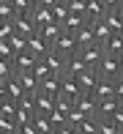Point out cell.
Instances as JSON below:
<instances>
[{
    "instance_id": "cell-1",
    "label": "cell",
    "mask_w": 123,
    "mask_h": 134,
    "mask_svg": "<svg viewBox=\"0 0 123 134\" xmlns=\"http://www.w3.org/2000/svg\"><path fill=\"white\" fill-rule=\"evenodd\" d=\"M96 74H98V80H107V82L120 80V74H123V60H120V58H112V55H104V58L98 60V66H96Z\"/></svg>"
},
{
    "instance_id": "cell-2",
    "label": "cell",
    "mask_w": 123,
    "mask_h": 134,
    "mask_svg": "<svg viewBox=\"0 0 123 134\" xmlns=\"http://www.w3.org/2000/svg\"><path fill=\"white\" fill-rule=\"evenodd\" d=\"M33 115H36V101H33V96H22V99L16 101V115H14L16 126H19V123H30Z\"/></svg>"
},
{
    "instance_id": "cell-3",
    "label": "cell",
    "mask_w": 123,
    "mask_h": 134,
    "mask_svg": "<svg viewBox=\"0 0 123 134\" xmlns=\"http://www.w3.org/2000/svg\"><path fill=\"white\" fill-rule=\"evenodd\" d=\"M52 49L60 52L63 58H69V55H77L79 52V44H77V38H74V33H60L58 41L52 44Z\"/></svg>"
},
{
    "instance_id": "cell-4",
    "label": "cell",
    "mask_w": 123,
    "mask_h": 134,
    "mask_svg": "<svg viewBox=\"0 0 123 134\" xmlns=\"http://www.w3.org/2000/svg\"><path fill=\"white\" fill-rule=\"evenodd\" d=\"M79 58L85 60V66H88V69H96V66H98V60L104 58V47H101V44L79 47Z\"/></svg>"
},
{
    "instance_id": "cell-5",
    "label": "cell",
    "mask_w": 123,
    "mask_h": 134,
    "mask_svg": "<svg viewBox=\"0 0 123 134\" xmlns=\"http://www.w3.org/2000/svg\"><path fill=\"white\" fill-rule=\"evenodd\" d=\"M74 107L82 109L88 118H98V101L93 99V93H79L77 101H74Z\"/></svg>"
},
{
    "instance_id": "cell-6",
    "label": "cell",
    "mask_w": 123,
    "mask_h": 134,
    "mask_svg": "<svg viewBox=\"0 0 123 134\" xmlns=\"http://www.w3.org/2000/svg\"><path fill=\"white\" fill-rule=\"evenodd\" d=\"M79 93H82V88H79L77 77H69V74L60 77V93H58V96H66V99L77 101V96H79Z\"/></svg>"
},
{
    "instance_id": "cell-7",
    "label": "cell",
    "mask_w": 123,
    "mask_h": 134,
    "mask_svg": "<svg viewBox=\"0 0 123 134\" xmlns=\"http://www.w3.org/2000/svg\"><path fill=\"white\" fill-rule=\"evenodd\" d=\"M36 55L30 52V49H22V52H16L14 55V60H11V63H14V74H19V71H30L36 66Z\"/></svg>"
},
{
    "instance_id": "cell-8",
    "label": "cell",
    "mask_w": 123,
    "mask_h": 134,
    "mask_svg": "<svg viewBox=\"0 0 123 134\" xmlns=\"http://www.w3.org/2000/svg\"><path fill=\"white\" fill-rule=\"evenodd\" d=\"M27 49L33 52L36 58H44V55H47L49 49H52V44H47V38L38 33V30H36L33 36H27Z\"/></svg>"
},
{
    "instance_id": "cell-9",
    "label": "cell",
    "mask_w": 123,
    "mask_h": 134,
    "mask_svg": "<svg viewBox=\"0 0 123 134\" xmlns=\"http://www.w3.org/2000/svg\"><path fill=\"white\" fill-rule=\"evenodd\" d=\"M41 60H44V66H47V69H49V74H63V66H66V58H63V55H60V52H55V49H49L47 55H44V58H41Z\"/></svg>"
},
{
    "instance_id": "cell-10",
    "label": "cell",
    "mask_w": 123,
    "mask_h": 134,
    "mask_svg": "<svg viewBox=\"0 0 123 134\" xmlns=\"http://www.w3.org/2000/svg\"><path fill=\"white\" fill-rule=\"evenodd\" d=\"M107 11L109 8L101 3V0H88V5H85V19L88 22H101Z\"/></svg>"
},
{
    "instance_id": "cell-11",
    "label": "cell",
    "mask_w": 123,
    "mask_h": 134,
    "mask_svg": "<svg viewBox=\"0 0 123 134\" xmlns=\"http://www.w3.org/2000/svg\"><path fill=\"white\" fill-rule=\"evenodd\" d=\"M33 101H36V115H49L55 109V99L47 96L44 90H36V93H33Z\"/></svg>"
},
{
    "instance_id": "cell-12",
    "label": "cell",
    "mask_w": 123,
    "mask_h": 134,
    "mask_svg": "<svg viewBox=\"0 0 123 134\" xmlns=\"http://www.w3.org/2000/svg\"><path fill=\"white\" fill-rule=\"evenodd\" d=\"M85 69H88V66H85V60L79 58V52H77V55H69V58H66L63 74H69V77H79ZM63 74H60V77H63Z\"/></svg>"
},
{
    "instance_id": "cell-13",
    "label": "cell",
    "mask_w": 123,
    "mask_h": 134,
    "mask_svg": "<svg viewBox=\"0 0 123 134\" xmlns=\"http://www.w3.org/2000/svg\"><path fill=\"white\" fill-rule=\"evenodd\" d=\"M77 82H79V88H82V93H93V88L98 85V74H96V69H85L82 74L77 77Z\"/></svg>"
},
{
    "instance_id": "cell-14",
    "label": "cell",
    "mask_w": 123,
    "mask_h": 134,
    "mask_svg": "<svg viewBox=\"0 0 123 134\" xmlns=\"http://www.w3.org/2000/svg\"><path fill=\"white\" fill-rule=\"evenodd\" d=\"M104 22H107L109 33H120L123 36V14H120V8H109L104 14Z\"/></svg>"
},
{
    "instance_id": "cell-15",
    "label": "cell",
    "mask_w": 123,
    "mask_h": 134,
    "mask_svg": "<svg viewBox=\"0 0 123 134\" xmlns=\"http://www.w3.org/2000/svg\"><path fill=\"white\" fill-rule=\"evenodd\" d=\"M104 55H112V58H120V52H123V36L120 33H112L107 41H104Z\"/></svg>"
},
{
    "instance_id": "cell-16",
    "label": "cell",
    "mask_w": 123,
    "mask_h": 134,
    "mask_svg": "<svg viewBox=\"0 0 123 134\" xmlns=\"http://www.w3.org/2000/svg\"><path fill=\"white\" fill-rule=\"evenodd\" d=\"M14 27H16V33L19 36H25V38H27V36H33L36 30V22H33V16H14Z\"/></svg>"
},
{
    "instance_id": "cell-17",
    "label": "cell",
    "mask_w": 123,
    "mask_h": 134,
    "mask_svg": "<svg viewBox=\"0 0 123 134\" xmlns=\"http://www.w3.org/2000/svg\"><path fill=\"white\" fill-rule=\"evenodd\" d=\"M85 22H88V19H85L82 14H71V11H69V16L60 22V30H63V33H77V30L82 27Z\"/></svg>"
},
{
    "instance_id": "cell-18",
    "label": "cell",
    "mask_w": 123,
    "mask_h": 134,
    "mask_svg": "<svg viewBox=\"0 0 123 134\" xmlns=\"http://www.w3.org/2000/svg\"><path fill=\"white\" fill-rule=\"evenodd\" d=\"M22 96H27V93H25V88L19 85V80H16V74H14L11 80H5V99H11V101H19Z\"/></svg>"
},
{
    "instance_id": "cell-19",
    "label": "cell",
    "mask_w": 123,
    "mask_h": 134,
    "mask_svg": "<svg viewBox=\"0 0 123 134\" xmlns=\"http://www.w3.org/2000/svg\"><path fill=\"white\" fill-rule=\"evenodd\" d=\"M38 90H44L47 96H52V99H55V96L60 93V77H58V74H49L47 80L38 82Z\"/></svg>"
},
{
    "instance_id": "cell-20",
    "label": "cell",
    "mask_w": 123,
    "mask_h": 134,
    "mask_svg": "<svg viewBox=\"0 0 123 134\" xmlns=\"http://www.w3.org/2000/svg\"><path fill=\"white\" fill-rule=\"evenodd\" d=\"M74 38H77V44L79 47H88V44H96V38H93V22H85L82 27L74 33Z\"/></svg>"
},
{
    "instance_id": "cell-21",
    "label": "cell",
    "mask_w": 123,
    "mask_h": 134,
    "mask_svg": "<svg viewBox=\"0 0 123 134\" xmlns=\"http://www.w3.org/2000/svg\"><path fill=\"white\" fill-rule=\"evenodd\" d=\"M16 80H19V85L25 88V93H27V96H33L36 90H38V80L33 77V71H19Z\"/></svg>"
},
{
    "instance_id": "cell-22",
    "label": "cell",
    "mask_w": 123,
    "mask_h": 134,
    "mask_svg": "<svg viewBox=\"0 0 123 134\" xmlns=\"http://www.w3.org/2000/svg\"><path fill=\"white\" fill-rule=\"evenodd\" d=\"M118 107H120V104H118L115 96H112V99H101V101H98V118H112V112H115Z\"/></svg>"
},
{
    "instance_id": "cell-23",
    "label": "cell",
    "mask_w": 123,
    "mask_h": 134,
    "mask_svg": "<svg viewBox=\"0 0 123 134\" xmlns=\"http://www.w3.org/2000/svg\"><path fill=\"white\" fill-rule=\"evenodd\" d=\"M30 16H33L36 27H44V25H52V22H55L49 8H33V14H30Z\"/></svg>"
},
{
    "instance_id": "cell-24",
    "label": "cell",
    "mask_w": 123,
    "mask_h": 134,
    "mask_svg": "<svg viewBox=\"0 0 123 134\" xmlns=\"http://www.w3.org/2000/svg\"><path fill=\"white\" fill-rule=\"evenodd\" d=\"M93 99H96V101H101V99H112V82L98 80V85L93 88Z\"/></svg>"
},
{
    "instance_id": "cell-25",
    "label": "cell",
    "mask_w": 123,
    "mask_h": 134,
    "mask_svg": "<svg viewBox=\"0 0 123 134\" xmlns=\"http://www.w3.org/2000/svg\"><path fill=\"white\" fill-rule=\"evenodd\" d=\"M38 33L47 38V44H55V41H58V36L63 33V30H60V25H58V22H52V25H44V27H38Z\"/></svg>"
},
{
    "instance_id": "cell-26",
    "label": "cell",
    "mask_w": 123,
    "mask_h": 134,
    "mask_svg": "<svg viewBox=\"0 0 123 134\" xmlns=\"http://www.w3.org/2000/svg\"><path fill=\"white\" fill-rule=\"evenodd\" d=\"M33 126L38 134H55L52 123H49V115H33Z\"/></svg>"
},
{
    "instance_id": "cell-27",
    "label": "cell",
    "mask_w": 123,
    "mask_h": 134,
    "mask_svg": "<svg viewBox=\"0 0 123 134\" xmlns=\"http://www.w3.org/2000/svg\"><path fill=\"white\" fill-rule=\"evenodd\" d=\"M109 36H112V33H109V27H107V22H104V19H101V22H93V38H96V44H104Z\"/></svg>"
},
{
    "instance_id": "cell-28",
    "label": "cell",
    "mask_w": 123,
    "mask_h": 134,
    "mask_svg": "<svg viewBox=\"0 0 123 134\" xmlns=\"http://www.w3.org/2000/svg\"><path fill=\"white\" fill-rule=\"evenodd\" d=\"M49 11H52V19L58 22V25L66 19V16H69V5H66V3H60V0H55V3L49 5Z\"/></svg>"
},
{
    "instance_id": "cell-29",
    "label": "cell",
    "mask_w": 123,
    "mask_h": 134,
    "mask_svg": "<svg viewBox=\"0 0 123 134\" xmlns=\"http://www.w3.org/2000/svg\"><path fill=\"white\" fill-rule=\"evenodd\" d=\"M14 3V11H16V16H30L33 14V0H11Z\"/></svg>"
},
{
    "instance_id": "cell-30",
    "label": "cell",
    "mask_w": 123,
    "mask_h": 134,
    "mask_svg": "<svg viewBox=\"0 0 123 134\" xmlns=\"http://www.w3.org/2000/svg\"><path fill=\"white\" fill-rule=\"evenodd\" d=\"M14 16H16L14 3H11V0H0V22H11Z\"/></svg>"
},
{
    "instance_id": "cell-31",
    "label": "cell",
    "mask_w": 123,
    "mask_h": 134,
    "mask_svg": "<svg viewBox=\"0 0 123 134\" xmlns=\"http://www.w3.org/2000/svg\"><path fill=\"white\" fill-rule=\"evenodd\" d=\"M77 131L79 134H98V118H85L77 126Z\"/></svg>"
},
{
    "instance_id": "cell-32",
    "label": "cell",
    "mask_w": 123,
    "mask_h": 134,
    "mask_svg": "<svg viewBox=\"0 0 123 134\" xmlns=\"http://www.w3.org/2000/svg\"><path fill=\"white\" fill-rule=\"evenodd\" d=\"M85 118H88V115H85V112H82V109H77V107H71V109H69V112H66V120H69V126H74V129H77V126H79V123H82V120H85Z\"/></svg>"
},
{
    "instance_id": "cell-33",
    "label": "cell",
    "mask_w": 123,
    "mask_h": 134,
    "mask_svg": "<svg viewBox=\"0 0 123 134\" xmlns=\"http://www.w3.org/2000/svg\"><path fill=\"white\" fill-rule=\"evenodd\" d=\"M49 123H52V129H55V131H58V129H60V126H66V123H69V120H66V112H60V109H58V107H55V109H52V112H49Z\"/></svg>"
},
{
    "instance_id": "cell-34",
    "label": "cell",
    "mask_w": 123,
    "mask_h": 134,
    "mask_svg": "<svg viewBox=\"0 0 123 134\" xmlns=\"http://www.w3.org/2000/svg\"><path fill=\"white\" fill-rule=\"evenodd\" d=\"M14 115H16V101L3 99L0 101V118H14Z\"/></svg>"
},
{
    "instance_id": "cell-35",
    "label": "cell",
    "mask_w": 123,
    "mask_h": 134,
    "mask_svg": "<svg viewBox=\"0 0 123 134\" xmlns=\"http://www.w3.org/2000/svg\"><path fill=\"white\" fill-rule=\"evenodd\" d=\"M98 134H118V126L112 123V118H98Z\"/></svg>"
},
{
    "instance_id": "cell-36",
    "label": "cell",
    "mask_w": 123,
    "mask_h": 134,
    "mask_svg": "<svg viewBox=\"0 0 123 134\" xmlns=\"http://www.w3.org/2000/svg\"><path fill=\"white\" fill-rule=\"evenodd\" d=\"M11 77H14V63H11V60H3V58H0V82L11 80Z\"/></svg>"
},
{
    "instance_id": "cell-37",
    "label": "cell",
    "mask_w": 123,
    "mask_h": 134,
    "mask_svg": "<svg viewBox=\"0 0 123 134\" xmlns=\"http://www.w3.org/2000/svg\"><path fill=\"white\" fill-rule=\"evenodd\" d=\"M14 33H16V27H14V19H11V22H0V41H8Z\"/></svg>"
},
{
    "instance_id": "cell-38",
    "label": "cell",
    "mask_w": 123,
    "mask_h": 134,
    "mask_svg": "<svg viewBox=\"0 0 123 134\" xmlns=\"http://www.w3.org/2000/svg\"><path fill=\"white\" fill-rule=\"evenodd\" d=\"M8 44L14 47V52H22V49H27V38H25V36H19V33H14L8 38Z\"/></svg>"
},
{
    "instance_id": "cell-39",
    "label": "cell",
    "mask_w": 123,
    "mask_h": 134,
    "mask_svg": "<svg viewBox=\"0 0 123 134\" xmlns=\"http://www.w3.org/2000/svg\"><path fill=\"white\" fill-rule=\"evenodd\" d=\"M66 5H69L71 14H82L85 16V5H88V0H66Z\"/></svg>"
},
{
    "instance_id": "cell-40",
    "label": "cell",
    "mask_w": 123,
    "mask_h": 134,
    "mask_svg": "<svg viewBox=\"0 0 123 134\" xmlns=\"http://www.w3.org/2000/svg\"><path fill=\"white\" fill-rule=\"evenodd\" d=\"M14 47H11L8 44V41H0V58H3V60H14Z\"/></svg>"
},
{
    "instance_id": "cell-41",
    "label": "cell",
    "mask_w": 123,
    "mask_h": 134,
    "mask_svg": "<svg viewBox=\"0 0 123 134\" xmlns=\"http://www.w3.org/2000/svg\"><path fill=\"white\" fill-rule=\"evenodd\" d=\"M112 96L118 99V104H123V77L112 82Z\"/></svg>"
},
{
    "instance_id": "cell-42",
    "label": "cell",
    "mask_w": 123,
    "mask_h": 134,
    "mask_svg": "<svg viewBox=\"0 0 123 134\" xmlns=\"http://www.w3.org/2000/svg\"><path fill=\"white\" fill-rule=\"evenodd\" d=\"M16 134H38V131H36L33 120H30V123H19V126H16Z\"/></svg>"
},
{
    "instance_id": "cell-43",
    "label": "cell",
    "mask_w": 123,
    "mask_h": 134,
    "mask_svg": "<svg viewBox=\"0 0 123 134\" xmlns=\"http://www.w3.org/2000/svg\"><path fill=\"white\" fill-rule=\"evenodd\" d=\"M112 123L118 126V129H123V104H120V107L112 112Z\"/></svg>"
},
{
    "instance_id": "cell-44",
    "label": "cell",
    "mask_w": 123,
    "mask_h": 134,
    "mask_svg": "<svg viewBox=\"0 0 123 134\" xmlns=\"http://www.w3.org/2000/svg\"><path fill=\"white\" fill-rule=\"evenodd\" d=\"M58 134H79V131L74 129V126H69V123H66V126H60V129H58Z\"/></svg>"
},
{
    "instance_id": "cell-45",
    "label": "cell",
    "mask_w": 123,
    "mask_h": 134,
    "mask_svg": "<svg viewBox=\"0 0 123 134\" xmlns=\"http://www.w3.org/2000/svg\"><path fill=\"white\" fill-rule=\"evenodd\" d=\"M52 3H55V0H33V5H36V8H49Z\"/></svg>"
},
{
    "instance_id": "cell-46",
    "label": "cell",
    "mask_w": 123,
    "mask_h": 134,
    "mask_svg": "<svg viewBox=\"0 0 123 134\" xmlns=\"http://www.w3.org/2000/svg\"><path fill=\"white\" fill-rule=\"evenodd\" d=\"M101 3L107 5V8H118V5H120V0H101Z\"/></svg>"
},
{
    "instance_id": "cell-47",
    "label": "cell",
    "mask_w": 123,
    "mask_h": 134,
    "mask_svg": "<svg viewBox=\"0 0 123 134\" xmlns=\"http://www.w3.org/2000/svg\"><path fill=\"white\" fill-rule=\"evenodd\" d=\"M5 99V82H0V101Z\"/></svg>"
},
{
    "instance_id": "cell-48",
    "label": "cell",
    "mask_w": 123,
    "mask_h": 134,
    "mask_svg": "<svg viewBox=\"0 0 123 134\" xmlns=\"http://www.w3.org/2000/svg\"><path fill=\"white\" fill-rule=\"evenodd\" d=\"M118 134H123V129H118Z\"/></svg>"
},
{
    "instance_id": "cell-49",
    "label": "cell",
    "mask_w": 123,
    "mask_h": 134,
    "mask_svg": "<svg viewBox=\"0 0 123 134\" xmlns=\"http://www.w3.org/2000/svg\"><path fill=\"white\" fill-rule=\"evenodd\" d=\"M120 60H123V52H120Z\"/></svg>"
},
{
    "instance_id": "cell-50",
    "label": "cell",
    "mask_w": 123,
    "mask_h": 134,
    "mask_svg": "<svg viewBox=\"0 0 123 134\" xmlns=\"http://www.w3.org/2000/svg\"><path fill=\"white\" fill-rule=\"evenodd\" d=\"M60 3H66V0H60Z\"/></svg>"
},
{
    "instance_id": "cell-51",
    "label": "cell",
    "mask_w": 123,
    "mask_h": 134,
    "mask_svg": "<svg viewBox=\"0 0 123 134\" xmlns=\"http://www.w3.org/2000/svg\"><path fill=\"white\" fill-rule=\"evenodd\" d=\"M0 134H3V131H0Z\"/></svg>"
},
{
    "instance_id": "cell-52",
    "label": "cell",
    "mask_w": 123,
    "mask_h": 134,
    "mask_svg": "<svg viewBox=\"0 0 123 134\" xmlns=\"http://www.w3.org/2000/svg\"><path fill=\"white\" fill-rule=\"evenodd\" d=\"M55 134H58V131H55Z\"/></svg>"
},
{
    "instance_id": "cell-53",
    "label": "cell",
    "mask_w": 123,
    "mask_h": 134,
    "mask_svg": "<svg viewBox=\"0 0 123 134\" xmlns=\"http://www.w3.org/2000/svg\"><path fill=\"white\" fill-rule=\"evenodd\" d=\"M120 77H123V74H120Z\"/></svg>"
}]
</instances>
